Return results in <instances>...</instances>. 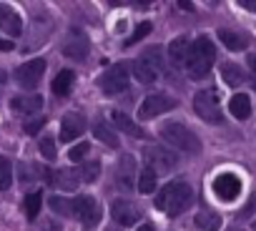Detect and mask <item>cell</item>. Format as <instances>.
Returning a JSON list of instances; mask_svg holds the SVG:
<instances>
[{
    "label": "cell",
    "mask_w": 256,
    "mask_h": 231,
    "mask_svg": "<svg viewBox=\"0 0 256 231\" xmlns=\"http://www.w3.org/2000/svg\"><path fill=\"white\" fill-rule=\"evenodd\" d=\"M110 121H113V126H116V128H120L123 134L134 136V138H144V136H146V134H144V128H141V126H136V121L131 118V116H126L123 110H113V113H110Z\"/></svg>",
    "instance_id": "cell-16"
},
{
    "label": "cell",
    "mask_w": 256,
    "mask_h": 231,
    "mask_svg": "<svg viewBox=\"0 0 256 231\" xmlns=\"http://www.w3.org/2000/svg\"><path fill=\"white\" fill-rule=\"evenodd\" d=\"M134 76L138 78V83H146V86H148V83H154V80L158 78V73H156L146 60H141V58L134 63Z\"/></svg>",
    "instance_id": "cell-25"
},
{
    "label": "cell",
    "mask_w": 256,
    "mask_h": 231,
    "mask_svg": "<svg viewBox=\"0 0 256 231\" xmlns=\"http://www.w3.org/2000/svg\"><path fill=\"white\" fill-rule=\"evenodd\" d=\"M138 231H156V228H154V226H141Z\"/></svg>",
    "instance_id": "cell-40"
},
{
    "label": "cell",
    "mask_w": 256,
    "mask_h": 231,
    "mask_svg": "<svg viewBox=\"0 0 256 231\" xmlns=\"http://www.w3.org/2000/svg\"><path fill=\"white\" fill-rule=\"evenodd\" d=\"M221 76H224V80H226L228 86H244V83H246L244 70H241L238 66H234V63H224V66H221Z\"/></svg>",
    "instance_id": "cell-24"
},
{
    "label": "cell",
    "mask_w": 256,
    "mask_h": 231,
    "mask_svg": "<svg viewBox=\"0 0 256 231\" xmlns=\"http://www.w3.org/2000/svg\"><path fill=\"white\" fill-rule=\"evenodd\" d=\"M214 191L221 201H234L241 194V178L236 174H218L214 178Z\"/></svg>",
    "instance_id": "cell-11"
},
{
    "label": "cell",
    "mask_w": 256,
    "mask_h": 231,
    "mask_svg": "<svg viewBox=\"0 0 256 231\" xmlns=\"http://www.w3.org/2000/svg\"><path fill=\"white\" fill-rule=\"evenodd\" d=\"M148 33H151V23L146 20V23H141V26H138V28L134 30V36H131V38H128V40H126V46H134V43H138V40H144V38H146Z\"/></svg>",
    "instance_id": "cell-34"
},
{
    "label": "cell",
    "mask_w": 256,
    "mask_h": 231,
    "mask_svg": "<svg viewBox=\"0 0 256 231\" xmlns=\"http://www.w3.org/2000/svg\"><path fill=\"white\" fill-rule=\"evenodd\" d=\"M83 131H86V118L80 113H66L63 116V124H60V141L63 144L76 141L78 136H83Z\"/></svg>",
    "instance_id": "cell-12"
},
{
    "label": "cell",
    "mask_w": 256,
    "mask_h": 231,
    "mask_svg": "<svg viewBox=\"0 0 256 231\" xmlns=\"http://www.w3.org/2000/svg\"><path fill=\"white\" fill-rule=\"evenodd\" d=\"M156 181H158V176H156L151 168H144V171L138 174V191H141V194H154V191H156Z\"/></svg>",
    "instance_id": "cell-29"
},
{
    "label": "cell",
    "mask_w": 256,
    "mask_h": 231,
    "mask_svg": "<svg viewBox=\"0 0 256 231\" xmlns=\"http://www.w3.org/2000/svg\"><path fill=\"white\" fill-rule=\"evenodd\" d=\"M191 206H194V191L184 181L166 184L158 191V196H156V208L164 211V214H168V216H178V214L188 211Z\"/></svg>",
    "instance_id": "cell-1"
},
{
    "label": "cell",
    "mask_w": 256,
    "mask_h": 231,
    "mask_svg": "<svg viewBox=\"0 0 256 231\" xmlns=\"http://www.w3.org/2000/svg\"><path fill=\"white\" fill-rule=\"evenodd\" d=\"M0 30L8 33V36H20V33H23V20H20V16H18L10 6H6V3H0Z\"/></svg>",
    "instance_id": "cell-15"
},
{
    "label": "cell",
    "mask_w": 256,
    "mask_h": 231,
    "mask_svg": "<svg viewBox=\"0 0 256 231\" xmlns=\"http://www.w3.org/2000/svg\"><path fill=\"white\" fill-rule=\"evenodd\" d=\"M50 208L60 216H73V201H68L63 196H50Z\"/></svg>",
    "instance_id": "cell-32"
},
{
    "label": "cell",
    "mask_w": 256,
    "mask_h": 231,
    "mask_svg": "<svg viewBox=\"0 0 256 231\" xmlns=\"http://www.w3.org/2000/svg\"><path fill=\"white\" fill-rule=\"evenodd\" d=\"M78 176H80V181L83 184H93L98 176H100V161H86L83 166H80V171H78Z\"/></svg>",
    "instance_id": "cell-27"
},
{
    "label": "cell",
    "mask_w": 256,
    "mask_h": 231,
    "mask_svg": "<svg viewBox=\"0 0 256 231\" xmlns=\"http://www.w3.org/2000/svg\"><path fill=\"white\" fill-rule=\"evenodd\" d=\"M254 231H256V224H254Z\"/></svg>",
    "instance_id": "cell-41"
},
{
    "label": "cell",
    "mask_w": 256,
    "mask_h": 231,
    "mask_svg": "<svg viewBox=\"0 0 256 231\" xmlns=\"http://www.w3.org/2000/svg\"><path fill=\"white\" fill-rule=\"evenodd\" d=\"M136 161L131 158V156H123L120 158V174H118V184H120V188H131L134 184H136Z\"/></svg>",
    "instance_id": "cell-22"
},
{
    "label": "cell",
    "mask_w": 256,
    "mask_h": 231,
    "mask_svg": "<svg viewBox=\"0 0 256 231\" xmlns=\"http://www.w3.org/2000/svg\"><path fill=\"white\" fill-rule=\"evenodd\" d=\"M110 216H113V221L120 224V226H134V224L141 218V208H138L136 204H131V201L120 198V201H113V204H110Z\"/></svg>",
    "instance_id": "cell-10"
},
{
    "label": "cell",
    "mask_w": 256,
    "mask_h": 231,
    "mask_svg": "<svg viewBox=\"0 0 256 231\" xmlns=\"http://www.w3.org/2000/svg\"><path fill=\"white\" fill-rule=\"evenodd\" d=\"M16 48V43L13 40H8V38H0V50H3V53H10Z\"/></svg>",
    "instance_id": "cell-37"
},
{
    "label": "cell",
    "mask_w": 256,
    "mask_h": 231,
    "mask_svg": "<svg viewBox=\"0 0 256 231\" xmlns=\"http://www.w3.org/2000/svg\"><path fill=\"white\" fill-rule=\"evenodd\" d=\"M144 158H146V164L154 174H171L178 166V156L174 151L164 148V146H146Z\"/></svg>",
    "instance_id": "cell-5"
},
{
    "label": "cell",
    "mask_w": 256,
    "mask_h": 231,
    "mask_svg": "<svg viewBox=\"0 0 256 231\" xmlns=\"http://www.w3.org/2000/svg\"><path fill=\"white\" fill-rule=\"evenodd\" d=\"M46 178H48L56 188H60V191H76V188L80 186V176H78L76 171H70V168L46 171Z\"/></svg>",
    "instance_id": "cell-14"
},
{
    "label": "cell",
    "mask_w": 256,
    "mask_h": 231,
    "mask_svg": "<svg viewBox=\"0 0 256 231\" xmlns=\"http://www.w3.org/2000/svg\"><path fill=\"white\" fill-rule=\"evenodd\" d=\"M194 110L201 121L206 124H221V108H218V90L216 88H204L194 96Z\"/></svg>",
    "instance_id": "cell-4"
},
{
    "label": "cell",
    "mask_w": 256,
    "mask_h": 231,
    "mask_svg": "<svg viewBox=\"0 0 256 231\" xmlns=\"http://www.w3.org/2000/svg\"><path fill=\"white\" fill-rule=\"evenodd\" d=\"M88 151H90V144H86V141H83V144H78V146H73V148L68 151V158H70L73 164H76V161H83Z\"/></svg>",
    "instance_id": "cell-35"
},
{
    "label": "cell",
    "mask_w": 256,
    "mask_h": 231,
    "mask_svg": "<svg viewBox=\"0 0 256 231\" xmlns=\"http://www.w3.org/2000/svg\"><path fill=\"white\" fill-rule=\"evenodd\" d=\"M13 186V164L10 158L0 156V191H8Z\"/></svg>",
    "instance_id": "cell-28"
},
{
    "label": "cell",
    "mask_w": 256,
    "mask_h": 231,
    "mask_svg": "<svg viewBox=\"0 0 256 231\" xmlns=\"http://www.w3.org/2000/svg\"><path fill=\"white\" fill-rule=\"evenodd\" d=\"M241 8H246V10L256 13V0H241Z\"/></svg>",
    "instance_id": "cell-38"
},
{
    "label": "cell",
    "mask_w": 256,
    "mask_h": 231,
    "mask_svg": "<svg viewBox=\"0 0 256 231\" xmlns=\"http://www.w3.org/2000/svg\"><path fill=\"white\" fill-rule=\"evenodd\" d=\"M93 136H96L100 144H106L108 148H118V146H120L118 134H116L103 118H96V121H93Z\"/></svg>",
    "instance_id": "cell-18"
},
{
    "label": "cell",
    "mask_w": 256,
    "mask_h": 231,
    "mask_svg": "<svg viewBox=\"0 0 256 231\" xmlns=\"http://www.w3.org/2000/svg\"><path fill=\"white\" fill-rule=\"evenodd\" d=\"M10 108L16 113H20V116H30V113L43 108V98L40 96H16L10 100Z\"/></svg>",
    "instance_id": "cell-17"
},
{
    "label": "cell",
    "mask_w": 256,
    "mask_h": 231,
    "mask_svg": "<svg viewBox=\"0 0 256 231\" xmlns=\"http://www.w3.org/2000/svg\"><path fill=\"white\" fill-rule=\"evenodd\" d=\"M43 73H46V60H43V58H36V60L23 63V66L16 70V80H18V86H23V88H36V86L40 83Z\"/></svg>",
    "instance_id": "cell-9"
},
{
    "label": "cell",
    "mask_w": 256,
    "mask_h": 231,
    "mask_svg": "<svg viewBox=\"0 0 256 231\" xmlns=\"http://www.w3.org/2000/svg\"><path fill=\"white\" fill-rule=\"evenodd\" d=\"M248 68L254 70V76H256V53L254 56H248Z\"/></svg>",
    "instance_id": "cell-39"
},
{
    "label": "cell",
    "mask_w": 256,
    "mask_h": 231,
    "mask_svg": "<svg viewBox=\"0 0 256 231\" xmlns=\"http://www.w3.org/2000/svg\"><path fill=\"white\" fill-rule=\"evenodd\" d=\"M196 226L201 231H218L221 228V216L218 214H198L196 216Z\"/></svg>",
    "instance_id": "cell-30"
},
{
    "label": "cell",
    "mask_w": 256,
    "mask_h": 231,
    "mask_svg": "<svg viewBox=\"0 0 256 231\" xmlns=\"http://www.w3.org/2000/svg\"><path fill=\"white\" fill-rule=\"evenodd\" d=\"M40 206H43V194L40 191H33L26 196V216L28 221H36V216L40 214Z\"/></svg>",
    "instance_id": "cell-26"
},
{
    "label": "cell",
    "mask_w": 256,
    "mask_h": 231,
    "mask_svg": "<svg viewBox=\"0 0 256 231\" xmlns=\"http://www.w3.org/2000/svg\"><path fill=\"white\" fill-rule=\"evenodd\" d=\"M218 40L228 48V50H244L246 46H248V40L241 36V33H234V30H218Z\"/></svg>",
    "instance_id": "cell-23"
},
{
    "label": "cell",
    "mask_w": 256,
    "mask_h": 231,
    "mask_svg": "<svg viewBox=\"0 0 256 231\" xmlns=\"http://www.w3.org/2000/svg\"><path fill=\"white\" fill-rule=\"evenodd\" d=\"M46 126V118H43V116H40V118H36V121H28L26 124V134H30V136H36L40 128Z\"/></svg>",
    "instance_id": "cell-36"
},
{
    "label": "cell",
    "mask_w": 256,
    "mask_h": 231,
    "mask_svg": "<svg viewBox=\"0 0 256 231\" xmlns=\"http://www.w3.org/2000/svg\"><path fill=\"white\" fill-rule=\"evenodd\" d=\"M73 80H76V76H73V70H68V68H63L56 78H53V83H50V88H53V93L58 96V98H66L68 93H70V88H73Z\"/></svg>",
    "instance_id": "cell-21"
},
{
    "label": "cell",
    "mask_w": 256,
    "mask_h": 231,
    "mask_svg": "<svg viewBox=\"0 0 256 231\" xmlns=\"http://www.w3.org/2000/svg\"><path fill=\"white\" fill-rule=\"evenodd\" d=\"M40 154L48 158V161H56V156H58V148H56V141L53 138H40Z\"/></svg>",
    "instance_id": "cell-33"
},
{
    "label": "cell",
    "mask_w": 256,
    "mask_h": 231,
    "mask_svg": "<svg viewBox=\"0 0 256 231\" xmlns=\"http://www.w3.org/2000/svg\"><path fill=\"white\" fill-rule=\"evenodd\" d=\"M73 216L83 224V228H96L100 221V206L93 196H78L73 198Z\"/></svg>",
    "instance_id": "cell-6"
},
{
    "label": "cell",
    "mask_w": 256,
    "mask_h": 231,
    "mask_svg": "<svg viewBox=\"0 0 256 231\" xmlns=\"http://www.w3.org/2000/svg\"><path fill=\"white\" fill-rule=\"evenodd\" d=\"M161 136H164V141L171 144L176 151H184V154H191V156L201 154V141H198V136H196L194 131H188L184 124H176V121L164 124Z\"/></svg>",
    "instance_id": "cell-3"
},
{
    "label": "cell",
    "mask_w": 256,
    "mask_h": 231,
    "mask_svg": "<svg viewBox=\"0 0 256 231\" xmlns=\"http://www.w3.org/2000/svg\"><path fill=\"white\" fill-rule=\"evenodd\" d=\"M214 60H216V48L214 43L201 36L191 43V50H188V60H186V70H188V78L194 80H201L211 73L214 68Z\"/></svg>",
    "instance_id": "cell-2"
},
{
    "label": "cell",
    "mask_w": 256,
    "mask_h": 231,
    "mask_svg": "<svg viewBox=\"0 0 256 231\" xmlns=\"http://www.w3.org/2000/svg\"><path fill=\"white\" fill-rule=\"evenodd\" d=\"M141 60H146L158 76L164 73V58H161V48H148L144 56H141Z\"/></svg>",
    "instance_id": "cell-31"
},
{
    "label": "cell",
    "mask_w": 256,
    "mask_h": 231,
    "mask_svg": "<svg viewBox=\"0 0 256 231\" xmlns=\"http://www.w3.org/2000/svg\"><path fill=\"white\" fill-rule=\"evenodd\" d=\"M171 108H176V98L174 96H168V93H148L144 98L141 108H138V118L148 121V118H156V116H161V113H166Z\"/></svg>",
    "instance_id": "cell-7"
},
{
    "label": "cell",
    "mask_w": 256,
    "mask_h": 231,
    "mask_svg": "<svg viewBox=\"0 0 256 231\" xmlns=\"http://www.w3.org/2000/svg\"><path fill=\"white\" fill-rule=\"evenodd\" d=\"M188 50H191V43L186 38H176L171 46H168V60L178 68V66H186L188 60Z\"/></svg>",
    "instance_id": "cell-19"
},
{
    "label": "cell",
    "mask_w": 256,
    "mask_h": 231,
    "mask_svg": "<svg viewBox=\"0 0 256 231\" xmlns=\"http://www.w3.org/2000/svg\"><path fill=\"white\" fill-rule=\"evenodd\" d=\"M88 50H90V43L83 33H70L66 38V43H63V56L73 58V60H86Z\"/></svg>",
    "instance_id": "cell-13"
},
{
    "label": "cell",
    "mask_w": 256,
    "mask_h": 231,
    "mask_svg": "<svg viewBox=\"0 0 256 231\" xmlns=\"http://www.w3.org/2000/svg\"><path fill=\"white\" fill-rule=\"evenodd\" d=\"M228 110H231V116H236L238 121H246L248 116H251V100H248V96L246 93H236L228 100Z\"/></svg>",
    "instance_id": "cell-20"
},
{
    "label": "cell",
    "mask_w": 256,
    "mask_h": 231,
    "mask_svg": "<svg viewBox=\"0 0 256 231\" xmlns=\"http://www.w3.org/2000/svg\"><path fill=\"white\" fill-rule=\"evenodd\" d=\"M98 86H100V90H103L106 96H118V93H123V90L128 88V70H126V66H113V68H108V70L100 76Z\"/></svg>",
    "instance_id": "cell-8"
}]
</instances>
